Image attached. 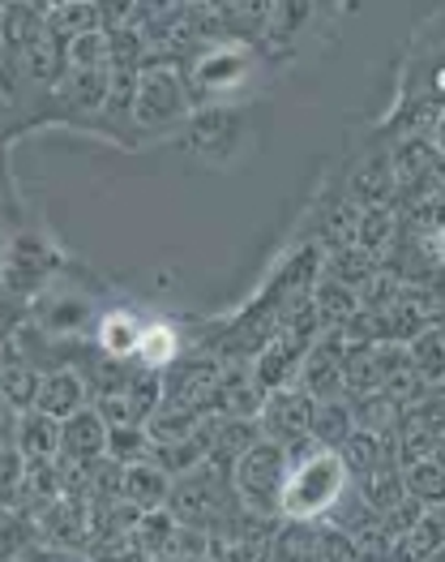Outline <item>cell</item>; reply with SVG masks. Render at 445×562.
Returning <instances> with one entry per match:
<instances>
[{"label":"cell","instance_id":"obj_21","mask_svg":"<svg viewBox=\"0 0 445 562\" xmlns=\"http://www.w3.org/2000/svg\"><path fill=\"white\" fill-rule=\"evenodd\" d=\"M270 562H326L321 524L309 519H278L270 537Z\"/></svg>","mask_w":445,"mask_h":562},{"label":"cell","instance_id":"obj_29","mask_svg":"<svg viewBox=\"0 0 445 562\" xmlns=\"http://www.w3.org/2000/svg\"><path fill=\"white\" fill-rule=\"evenodd\" d=\"M309 305H312V314H317V323H321V330H343L360 314L356 292L334 280H321V276L312 283Z\"/></svg>","mask_w":445,"mask_h":562},{"label":"cell","instance_id":"obj_38","mask_svg":"<svg viewBox=\"0 0 445 562\" xmlns=\"http://www.w3.org/2000/svg\"><path fill=\"white\" fill-rule=\"evenodd\" d=\"M103 460H116L121 469L146 464V460H150L146 425H112V429H107V456H103Z\"/></svg>","mask_w":445,"mask_h":562},{"label":"cell","instance_id":"obj_43","mask_svg":"<svg viewBox=\"0 0 445 562\" xmlns=\"http://www.w3.org/2000/svg\"><path fill=\"white\" fill-rule=\"evenodd\" d=\"M415 562H442V554H429V559H415Z\"/></svg>","mask_w":445,"mask_h":562},{"label":"cell","instance_id":"obj_42","mask_svg":"<svg viewBox=\"0 0 445 562\" xmlns=\"http://www.w3.org/2000/svg\"><path fill=\"white\" fill-rule=\"evenodd\" d=\"M4 245H9V228L0 224V258H4Z\"/></svg>","mask_w":445,"mask_h":562},{"label":"cell","instance_id":"obj_32","mask_svg":"<svg viewBox=\"0 0 445 562\" xmlns=\"http://www.w3.org/2000/svg\"><path fill=\"white\" fill-rule=\"evenodd\" d=\"M352 490H356L360 498L377 512V516H386L395 503H399L402 494V472H399V460H386V464H377V469L360 472V476H352Z\"/></svg>","mask_w":445,"mask_h":562},{"label":"cell","instance_id":"obj_40","mask_svg":"<svg viewBox=\"0 0 445 562\" xmlns=\"http://www.w3.org/2000/svg\"><path fill=\"white\" fill-rule=\"evenodd\" d=\"M22 472H26V460H22L13 447H9V451H0V512H13V507H18Z\"/></svg>","mask_w":445,"mask_h":562},{"label":"cell","instance_id":"obj_33","mask_svg":"<svg viewBox=\"0 0 445 562\" xmlns=\"http://www.w3.org/2000/svg\"><path fill=\"white\" fill-rule=\"evenodd\" d=\"M399 472H402V490H407L411 498H420L424 507H442V498H445L442 456H424V460L399 464Z\"/></svg>","mask_w":445,"mask_h":562},{"label":"cell","instance_id":"obj_4","mask_svg":"<svg viewBox=\"0 0 445 562\" xmlns=\"http://www.w3.org/2000/svg\"><path fill=\"white\" fill-rule=\"evenodd\" d=\"M65 267V258L56 254V245L35 228H13L4 258H0V296L9 301H35L56 283V271Z\"/></svg>","mask_w":445,"mask_h":562},{"label":"cell","instance_id":"obj_20","mask_svg":"<svg viewBox=\"0 0 445 562\" xmlns=\"http://www.w3.org/2000/svg\"><path fill=\"white\" fill-rule=\"evenodd\" d=\"M0 404L18 417V413H31L35 408V391H39V370L31 361H22V352L13 357V339L0 344Z\"/></svg>","mask_w":445,"mask_h":562},{"label":"cell","instance_id":"obj_16","mask_svg":"<svg viewBox=\"0 0 445 562\" xmlns=\"http://www.w3.org/2000/svg\"><path fill=\"white\" fill-rule=\"evenodd\" d=\"M103 456H107V425H103V417L94 408H82L69 422H60V451H56V460L94 469Z\"/></svg>","mask_w":445,"mask_h":562},{"label":"cell","instance_id":"obj_6","mask_svg":"<svg viewBox=\"0 0 445 562\" xmlns=\"http://www.w3.org/2000/svg\"><path fill=\"white\" fill-rule=\"evenodd\" d=\"M253 69H258V56L244 44H215L197 52L180 74L193 108H210V103H231V94L253 78Z\"/></svg>","mask_w":445,"mask_h":562},{"label":"cell","instance_id":"obj_39","mask_svg":"<svg viewBox=\"0 0 445 562\" xmlns=\"http://www.w3.org/2000/svg\"><path fill=\"white\" fill-rule=\"evenodd\" d=\"M65 69H107V35L94 31L65 44Z\"/></svg>","mask_w":445,"mask_h":562},{"label":"cell","instance_id":"obj_19","mask_svg":"<svg viewBox=\"0 0 445 562\" xmlns=\"http://www.w3.org/2000/svg\"><path fill=\"white\" fill-rule=\"evenodd\" d=\"M141 330H146V318H141L137 310H129V305H121V310L99 314V323H94V344H99V352L112 357V361H134L137 344H141Z\"/></svg>","mask_w":445,"mask_h":562},{"label":"cell","instance_id":"obj_37","mask_svg":"<svg viewBox=\"0 0 445 562\" xmlns=\"http://www.w3.org/2000/svg\"><path fill=\"white\" fill-rule=\"evenodd\" d=\"M360 211L356 202L343 193L330 211H326V224H321V245H330V249H352L360 245Z\"/></svg>","mask_w":445,"mask_h":562},{"label":"cell","instance_id":"obj_11","mask_svg":"<svg viewBox=\"0 0 445 562\" xmlns=\"http://www.w3.org/2000/svg\"><path fill=\"white\" fill-rule=\"evenodd\" d=\"M442 391L437 395H429L424 404H415V408H407L399 413V422H395V434H390V442H395V460L399 464H411V460H424V456H442Z\"/></svg>","mask_w":445,"mask_h":562},{"label":"cell","instance_id":"obj_14","mask_svg":"<svg viewBox=\"0 0 445 562\" xmlns=\"http://www.w3.org/2000/svg\"><path fill=\"white\" fill-rule=\"evenodd\" d=\"M90 408V386L82 370H44L39 374V391H35V413H44L52 422H69L73 413Z\"/></svg>","mask_w":445,"mask_h":562},{"label":"cell","instance_id":"obj_22","mask_svg":"<svg viewBox=\"0 0 445 562\" xmlns=\"http://www.w3.org/2000/svg\"><path fill=\"white\" fill-rule=\"evenodd\" d=\"M13 451L26 460V464H47L56 460L60 451V422H52L44 413H18L13 422Z\"/></svg>","mask_w":445,"mask_h":562},{"label":"cell","instance_id":"obj_23","mask_svg":"<svg viewBox=\"0 0 445 562\" xmlns=\"http://www.w3.org/2000/svg\"><path fill=\"white\" fill-rule=\"evenodd\" d=\"M262 442V429L253 417H215V429H210V456H206V464H215V469L231 472V464L249 451V447H258Z\"/></svg>","mask_w":445,"mask_h":562},{"label":"cell","instance_id":"obj_1","mask_svg":"<svg viewBox=\"0 0 445 562\" xmlns=\"http://www.w3.org/2000/svg\"><path fill=\"white\" fill-rule=\"evenodd\" d=\"M347 490V472L339 464L334 451H321L317 442H305L287 451V481L278 498V519H326V512L339 503Z\"/></svg>","mask_w":445,"mask_h":562},{"label":"cell","instance_id":"obj_27","mask_svg":"<svg viewBox=\"0 0 445 562\" xmlns=\"http://www.w3.org/2000/svg\"><path fill=\"white\" fill-rule=\"evenodd\" d=\"M168 490H172V476L159 472L150 460L146 464H129L125 476H121V498L137 507V512H159L168 507Z\"/></svg>","mask_w":445,"mask_h":562},{"label":"cell","instance_id":"obj_8","mask_svg":"<svg viewBox=\"0 0 445 562\" xmlns=\"http://www.w3.org/2000/svg\"><path fill=\"white\" fill-rule=\"evenodd\" d=\"M222 361L210 352H184L163 374H159V408H180L193 417H215V395H219Z\"/></svg>","mask_w":445,"mask_h":562},{"label":"cell","instance_id":"obj_13","mask_svg":"<svg viewBox=\"0 0 445 562\" xmlns=\"http://www.w3.org/2000/svg\"><path fill=\"white\" fill-rule=\"evenodd\" d=\"M309 344L312 339H305V335L278 327L266 344L258 348V357H253V374H258V382H262L266 391L292 386V382H296V370H300V361H305V352H309Z\"/></svg>","mask_w":445,"mask_h":562},{"label":"cell","instance_id":"obj_41","mask_svg":"<svg viewBox=\"0 0 445 562\" xmlns=\"http://www.w3.org/2000/svg\"><path fill=\"white\" fill-rule=\"evenodd\" d=\"M13 422H18V417L0 404V451H9V447H13Z\"/></svg>","mask_w":445,"mask_h":562},{"label":"cell","instance_id":"obj_15","mask_svg":"<svg viewBox=\"0 0 445 562\" xmlns=\"http://www.w3.org/2000/svg\"><path fill=\"white\" fill-rule=\"evenodd\" d=\"M266 400V386L253 374V361H222L219 395H215V417H258Z\"/></svg>","mask_w":445,"mask_h":562},{"label":"cell","instance_id":"obj_9","mask_svg":"<svg viewBox=\"0 0 445 562\" xmlns=\"http://www.w3.org/2000/svg\"><path fill=\"white\" fill-rule=\"evenodd\" d=\"M258 429L262 438L283 447V451H296L309 442V422H312V400L300 391V386H278V391H266L262 408H258Z\"/></svg>","mask_w":445,"mask_h":562},{"label":"cell","instance_id":"obj_28","mask_svg":"<svg viewBox=\"0 0 445 562\" xmlns=\"http://www.w3.org/2000/svg\"><path fill=\"white\" fill-rule=\"evenodd\" d=\"M442 546H445V516H442V507H429V512L415 519L402 537H395V554H390V562L429 559V554H442Z\"/></svg>","mask_w":445,"mask_h":562},{"label":"cell","instance_id":"obj_24","mask_svg":"<svg viewBox=\"0 0 445 562\" xmlns=\"http://www.w3.org/2000/svg\"><path fill=\"white\" fill-rule=\"evenodd\" d=\"M44 26L52 40L73 44L82 35L103 31V18H99V4L94 0H60V4H44Z\"/></svg>","mask_w":445,"mask_h":562},{"label":"cell","instance_id":"obj_3","mask_svg":"<svg viewBox=\"0 0 445 562\" xmlns=\"http://www.w3.org/2000/svg\"><path fill=\"white\" fill-rule=\"evenodd\" d=\"M168 512L184 528H197V532H215L222 519L236 516L240 503L231 494V476L215 464H197L184 476H172V490H168Z\"/></svg>","mask_w":445,"mask_h":562},{"label":"cell","instance_id":"obj_12","mask_svg":"<svg viewBox=\"0 0 445 562\" xmlns=\"http://www.w3.org/2000/svg\"><path fill=\"white\" fill-rule=\"evenodd\" d=\"M343 348H347V344H343L339 330H321L309 344V352H305V361H300L292 386H300L312 404L343 395Z\"/></svg>","mask_w":445,"mask_h":562},{"label":"cell","instance_id":"obj_7","mask_svg":"<svg viewBox=\"0 0 445 562\" xmlns=\"http://www.w3.org/2000/svg\"><path fill=\"white\" fill-rule=\"evenodd\" d=\"M227 476H231V494L244 512L278 519V498H283V481H287V451L283 447L262 438L258 447H249L231 464Z\"/></svg>","mask_w":445,"mask_h":562},{"label":"cell","instance_id":"obj_36","mask_svg":"<svg viewBox=\"0 0 445 562\" xmlns=\"http://www.w3.org/2000/svg\"><path fill=\"white\" fill-rule=\"evenodd\" d=\"M176 519L168 507H159V512H141L134 524V546L146 554V559H163L168 554V546H172V537H176Z\"/></svg>","mask_w":445,"mask_h":562},{"label":"cell","instance_id":"obj_18","mask_svg":"<svg viewBox=\"0 0 445 562\" xmlns=\"http://www.w3.org/2000/svg\"><path fill=\"white\" fill-rule=\"evenodd\" d=\"M107 87H112V69H65L52 94L65 103L69 116H99L107 103Z\"/></svg>","mask_w":445,"mask_h":562},{"label":"cell","instance_id":"obj_5","mask_svg":"<svg viewBox=\"0 0 445 562\" xmlns=\"http://www.w3.org/2000/svg\"><path fill=\"white\" fill-rule=\"evenodd\" d=\"M184 142H189L193 159H202L210 168H231L244 155V146L253 142V121L240 103L193 108V116L184 121Z\"/></svg>","mask_w":445,"mask_h":562},{"label":"cell","instance_id":"obj_25","mask_svg":"<svg viewBox=\"0 0 445 562\" xmlns=\"http://www.w3.org/2000/svg\"><path fill=\"white\" fill-rule=\"evenodd\" d=\"M35 314H39V327L47 335H73L90 323V305L82 296L65 292V288H47L35 296Z\"/></svg>","mask_w":445,"mask_h":562},{"label":"cell","instance_id":"obj_35","mask_svg":"<svg viewBox=\"0 0 445 562\" xmlns=\"http://www.w3.org/2000/svg\"><path fill=\"white\" fill-rule=\"evenodd\" d=\"M407 366L424 378L429 386H442L445 378V335L442 323H433L429 330H420L411 344H407Z\"/></svg>","mask_w":445,"mask_h":562},{"label":"cell","instance_id":"obj_10","mask_svg":"<svg viewBox=\"0 0 445 562\" xmlns=\"http://www.w3.org/2000/svg\"><path fill=\"white\" fill-rule=\"evenodd\" d=\"M402 366H407V348L399 344H347L343 348V395L347 400L373 395Z\"/></svg>","mask_w":445,"mask_h":562},{"label":"cell","instance_id":"obj_34","mask_svg":"<svg viewBox=\"0 0 445 562\" xmlns=\"http://www.w3.org/2000/svg\"><path fill=\"white\" fill-rule=\"evenodd\" d=\"M373 271H381V262H377L368 249H360V245H352V249H330V254L321 258V280L343 283V288H352V292H356Z\"/></svg>","mask_w":445,"mask_h":562},{"label":"cell","instance_id":"obj_31","mask_svg":"<svg viewBox=\"0 0 445 562\" xmlns=\"http://www.w3.org/2000/svg\"><path fill=\"white\" fill-rule=\"evenodd\" d=\"M339 456V464L347 472V481L360 476V472L377 469V464H386V460H395V442L390 438H381V434H368V429H352L347 434V442L334 451Z\"/></svg>","mask_w":445,"mask_h":562},{"label":"cell","instance_id":"obj_26","mask_svg":"<svg viewBox=\"0 0 445 562\" xmlns=\"http://www.w3.org/2000/svg\"><path fill=\"white\" fill-rule=\"evenodd\" d=\"M352 429H356V417H352L347 395H334V400H317L312 404L309 442H317L321 451H339Z\"/></svg>","mask_w":445,"mask_h":562},{"label":"cell","instance_id":"obj_2","mask_svg":"<svg viewBox=\"0 0 445 562\" xmlns=\"http://www.w3.org/2000/svg\"><path fill=\"white\" fill-rule=\"evenodd\" d=\"M193 116V99L184 87V74L172 60H146L137 74L134 103H129V121L141 134H168Z\"/></svg>","mask_w":445,"mask_h":562},{"label":"cell","instance_id":"obj_17","mask_svg":"<svg viewBox=\"0 0 445 562\" xmlns=\"http://www.w3.org/2000/svg\"><path fill=\"white\" fill-rule=\"evenodd\" d=\"M347 198L356 202L360 211L395 206L399 189H395V172H390V155L386 150H373L368 159H360V168L347 177Z\"/></svg>","mask_w":445,"mask_h":562},{"label":"cell","instance_id":"obj_30","mask_svg":"<svg viewBox=\"0 0 445 562\" xmlns=\"http://www.w3.org/2000/svg\"><path fill=\"white\" fill-rule=\"evenodd\" d=\"M176 357H184V335H180L172 323H163V318H146V330H141V344H137V366H146V370H155V374H163Z\"/></svg>","mask_w":445,"mask_h":562}]
</instances>
